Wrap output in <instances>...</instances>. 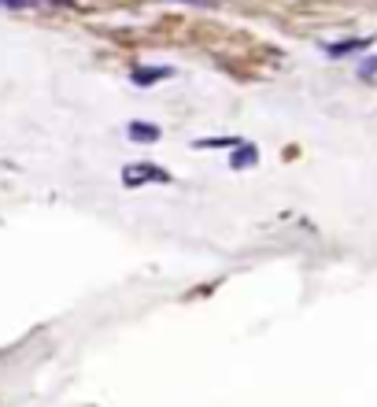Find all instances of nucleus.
I'll list each match as a JSON object with an SVG mask.
<instances>
[{"label":"nucleus","mask_w":377,"mask_h":407,"mask_svg":"<svg viewBox=\"0 0 377 407\" xmlns=\"http://www.w3.org/2000/svg\"><path fill=\"white\" fill-rule=\"evenodd\" d=\"M122 182L134 189V185H170L174 178L170 171L156 167V163H129V167H122Z\"/></svg>","instance_id":"f257e3e1"},{"label":"nucleus","mask_w":377,"mask_h":407,"mask_svg":"<svg viewBox=\"0 0 377 407\" xmlns=\"http://www.w3.org/2000/svg\"><path fill=\"white\" fill-rule=\"evenodd\" d=\"M255 163H259L255 144H237V152L229 156V167H233V171H248V167H255Z\"/></svg>","instance_id":"f03ea898"},{"label":"nucleus","mask_w":377,"mask_h":407,"mask_svg":"<svg viewBox=\"0 0 377 407\" xmlns=\"http://www.w3.org/2000/svg\"><path fill=\"white\" fill-rule=\"evenodd\" d=\"M170 74H174L170 67H137L129 78H134V86H156V81L170 78Z\"/></svg>","instance_id":"7ed1b4c3"},{"label":"nucleus","mask_w":377,"mask_h":407,"mask_svg":"<svg viewBox=\"0 0 377 407\" xmlns=\"http://www.w3.org/2000/svg\"><path fill=\"white\" fill-rule=\"evenodd\" d=\"M373 41L370 38H355V41H337V45H325V56H352V52H363Z\"/></svg>","instance_id":"20e7f679"},{"label":"nucleus","mask_w":377,"mask_h":407,"mask_svg":"<svg viewBox=\"0 0 377 407\" xmlns=\"http://www.w3.org/2000/svg\"><path fill=\"white\" fill-rule=\"evenodd\" d=\"M126 134H129V141H159V126H152V122H129V130H126Z\"/></svg>","instance_id":"39448f33"},{"label":"nucleus","mask_w":377,"mask_h":407,"mask_svg":"<svg viewBox=\"0 0 377 407\" xmlns=\"http://www.w3.org/2000/svg\"><path fill=\"white\" fill-rule=\"evenodd\" d=\"M237 137H207V141H196V149H237Z\"/></svg>","instance_id":"423d86ee"},{"label":"nucleus","mask_w":377,"mask_h":407,"mask_svg":"<svg viewBox=\"0 0 377 407\" xmlns=\"http://www.w3.org/2000/svg\"><path fill=\"white\" fill-rule=\"evenodd\" d=\"M359 74H363V78H370V74H377V56H373V59H366V63H363V67H359Z\"/></svg>","instance_id":"0eeeda50"},{"label":"nucleus","mask_w":377,"mask_h":407,"mask_svg":"<svg viewBox=\"0 0 377 407\" xmlns=\"http://www.w3.org/2000/svg\"><path fill=\"white\" fill-rule=\"evenodd\" d=\"M26 4H37V0H0V8H26Z\"/></svg>","instance_id":"6e6552de"},{"label":"nucleus","mask_w":377,"mask_h":407,"mask_svg":"<svg viewBox=\"0 0 377 407\" xmlns=\"http://www.w3.org/2000/svg\"><path fill=\"white\" fill-rule=\"evenodd\" d=\"M189 4H207V0H189Z\"/></svg>","instance_id":"1a4fd4ad"}]
</instances>
